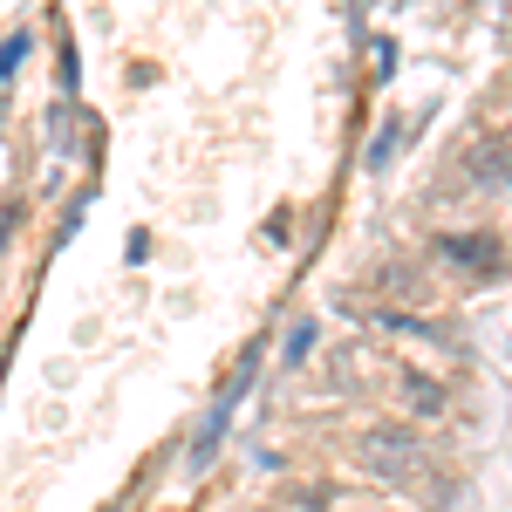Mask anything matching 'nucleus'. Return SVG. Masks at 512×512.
<instances>
[{
    "label": "nucleus",
    "mask_w": 512,
    "mask_h": 512,
    "mask_svg": "<svg viewBox=\"0 0 512 512\" xmlns=\"http://www.w3.org/2000/svg\"><path fill=\"white\" fill-rule=\"evenodd\" d=\"M396 144H403V123H383V130H376V137H369V158H362V164H369V171H390V158H396Z\"/></svg>",
    "instance_id": "obj_7"
},
{
    "label": "nucleus",
    "mask_w": 512,
    "mask_h": 512,
    "mask_svg": "<svg viewBox=\"0 0 512 512\" xmlns=\"http://www.w3.org/2000/svg\"><path fill=\"white\" fill-rule=\"evenodd\" d=\"M465 171H472V185H485V192L499 198V192H506V137H499V130H492V137H472Z\"/></svg>",
    "instance_id": "obj_4"
},
{
    "label": "nucleus",
    "mask_w": 512,
    "mask_h": 512,
    "mask_svg": "<svg viewBox=\"0 0 512 512\" xmlns=\"http://www.w3.org/2000/svg\"><path fill=\"white\" fill-rule=\"evenodd\" d=\"M253 369H260V342L246 349V362H239V369H233V383H226V396H219V403L205 410V424H198V431H192V444H185V472H192V478L205 472L212 458H219V444H226V431H233V410H239V396L253 390Z\"/></svg>",
    "instance_id": "obj_1"
},
{
    "label": "nucleus",
    "mask_w": 512,
    "mask_h": 512,
    "mask_svg": "<svg viewBox=\"0 0 512 512\" xmlns=\"http://www.w3.org/2000/svg\"><path fill=\"white\" fill-rule=\"evenodd\" d=\"M123 253H130V267H137V260H144V253H151V233H144V226H137V233L123 239Z\"/></svg>",
    "instance_id": "obj_10"
},
{
    "label": "nucleus",
    "mask_w": 512,
    "mask_h": 512,
    "mask_svg": "<svg viewBox=\"0 0 512 512\" xmlns=\"http://www.w3.org/2000/svg\"><path fill=\"white\" fill-rule=\"evenodd\" d=\"M403 396H410V410H417V417H437V410H444V383L417 376V369L403 376Z\"/></svg>",
    "instance_id": "obj_6"
},
{
    "label": "nucleus",
    "mask_w": 512,
    "mask_h": 512,
    "mask_svg": "<svg viewBox=\"0 0 512 512\" xmlns=\"http://www.w3.org/2000/svg\"><path fill=\"white\" fill-rule=\"evenodd\" d=\"M14 226H21V205H7V212H0V253H7V239H14Z\"/></svg>",
    "instance_id": "obj_11"
},
{
    "label": "nucleus",
    "mask_w": 512,
    "mask_h": 512,
    "mask_svg": "<svg viewBox=\"0 0 512 512\" xmlns=\"http://www.w3.org/2000/svg\"><path fill=\"white\" fill-rule=\"evenodd\" d=\"M437 253H451L465 274L499 280V239H492V233H437Z\"/></svg>",
    "instance_id": "obj_3"
},
{
    "label": "nucleus",
    "mask_w": 512,
    "mask_h": 512,
    "mask_svg": "<svg viewBox=\"0 0 512 512\" xmlns=\"http://www.w3.org/2000/svg\"><path fill=\"white\" fill-rule=\"evenodd\" d=\"M362 458H369V472L383 478V485H410L417 465H424V437L410 431V424H376V431L362 437Z\"/></svg>",
    "instance_id": "obj_2"
},
{
    "label": "nucleus",
    "mask_w": 512,
    "mask_h": 512,
    "mask_svg": "<svg viewBox=\"0 0 512 512\" xmlns=\"http://www.w3.org/2000/svg\"><path fill=\"white\" fill-rule=\"evenodd\" d=\"M48 137H55V151H69V137H76V103H55V117H48Z\"/></svg>",
    "instance_id": "obj_9"
},
{
    "label": "nucleus",
    "mask_w": 512,
    "mask_h": 512,
    "mask_svg": "<svg viewBox=\"0 0 512 512\" xmlns=\"http://www.w3.org/2000/svg\"><path fill=\"white\" fill-rule=\"evenodd\" d=\"M28 48H35V35H7L0 41V89L21 76V62H28Z\"/></svg>",
    "instance_id": "obj_8"
},
{
    "label": "nucleus",
    "mask_w": 512,
    "mask_h": 512,
    "mask_svg": "<svg viewBox=\"0 0 512 512\" xmlns=\"http://www.w3.org/2000/svg\"><path fill=\"white\" fill-rule=\"evenodd\" d=\"M315 315H301L294 321V328H287V342H280V362H287V369H301V362H308V355H315Z\"/></svg>",
    "instance_id": "obj_5"
}]
</instances>
